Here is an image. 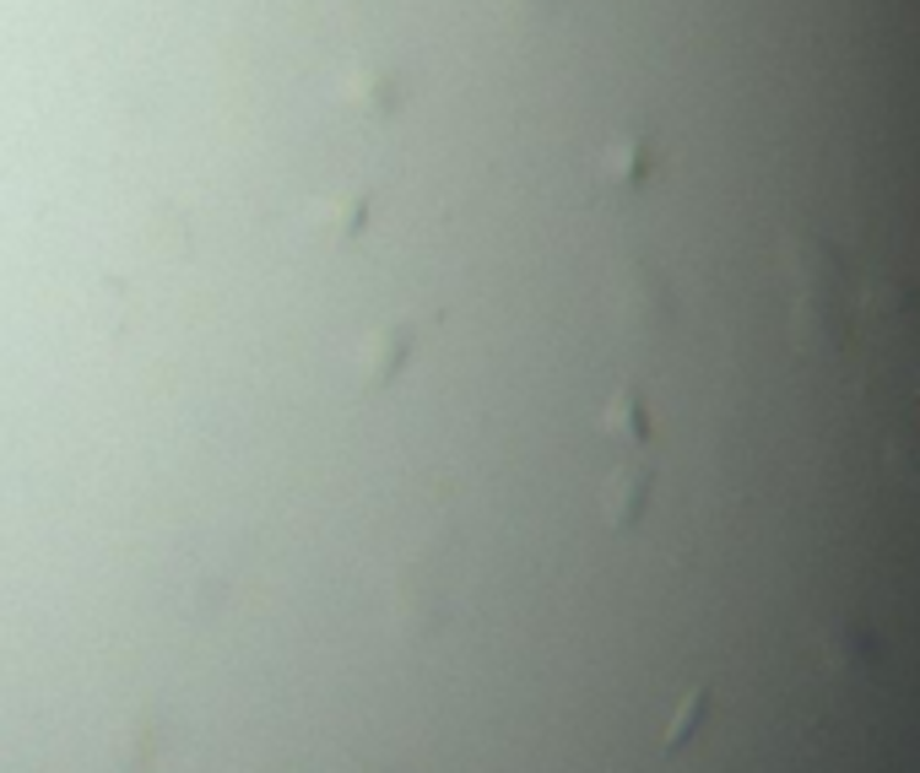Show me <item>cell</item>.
Returning <instances> with one entry per match:
<instances>
[{
	"instance_id": "obj_1",
	"label": "cell",
	"mask_w": 920,
	"mask_h": 773,
	"mask_svg": "<svg viewBox=\"0 0 920 773\" xmlns=\"http://www.w3.org/2000/svg\"><path fill=\"white\" fill-rule=\"evenodd\" d=\"M450 552L445 546H423V552H412L406 557V568H401V584H395V595H401V606L417 617V622H434L439 617V606H445V579H450V563H445Z\"/></svg>"
},
{
	"instance_id": "obj_2",
	"label": "cell",
	"mask_w": 920,
	"mask_h": 773,
	"mask_svg": "<svg viewBox=\"0 0 920 773\" xmlns=\"http://www.w3.org/2000/svg\"><path fill=\"white\" fill-rule=\"evenodd\" d=\"M412 346H417V324H412V320L374 330V335L363 341V385H369V389H385L395 374L406 368Z\"/></svg>"
},
{
	"instance_id": "obj_3",
	"label": "cell",
	"mask_w": 920,
	"mask_h": 773,
	"mask_svg": "<svg viewBox=\"0 0 920 773\" xmlns=\"http://www.w3.org/2000/svg\"><path fill=\"white\" fill-rule=\"evenodd\" d=\"M352 103H363V114H374V120H385L401 109V87H395L391 70H369V65H358L352 70Z\"/></svg>"
},
{
	"instance_id": "obj_4",
	"label": "cell",
	"mask_w": 920,
	"mask_h": 773,
	"mask_svg": "<svg viewBox=\"0 0 920 773\" xmlns=\"http://www.w3.org/2000/svg\"><path fill=\"white\" fill-rule=\"evenodd\" d=\"M336 228V239H358L363 233V222H369V195L363 200H352V206H336V217H320Z\"/></svg>"
},
{
	"instance_id": "obj_5",
	"label": "cell",
	"mask_w": 920,
	"mask_h": 773,
	"mask_svg": "<svg viewBox=\"0 0 920 773\" xmlns=\"http://www.w3.org/2000/svg\"><path fill=\"white\" fill-rule=\"evenodd\" d=\"M536 5H552V0H536Z\"/></svg>"
}]
</instances>
